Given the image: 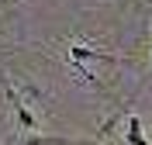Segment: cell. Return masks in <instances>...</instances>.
I'll return each instance as SVG.
<instances>
[{
    "label": "cell",
    "instance_id": "cell-4",
    "mask_svg": "<svg viewBox=\"0 0 152 145\" xmlns=\"http://www.w3.org/2000/svg\"><path fill=\"white\" fill-rule=\"evenodd\" d=\"M18 145H80V142H69V138H21Z\"/></svg>",
    "mask_w": 152,
    "mask_h": 145
},
{
    "label": "cell",
    "instance_id": "cell-1",
    "mask_svg": "<svg viewBox=\"0 0 152 145\" xmlns=\"http://www.w3.org/2000/svg\"><path fill=\"white\" fill-rule=\"evenodd\" d=\"M69 59L73 62H121V55H111V52H97V48H86V45H69Z\"/></svg>",
    "mask_w": 152,
    "mask_h": 145
},
{
    "label": "cell",
    "instance_id": "cell-2",
    "mask_svg": "<svg viewBox=\"0 0 152 145\" xmlns=\"http://www.w3.org/2000/svg\"><path fill=\"white\" fill-rule=\"evenodd\" d=\"M124 142H128V145H149V142H145V135H142V121H138V114H132V117H128Z\"/></svg>",
    "mask_w": 152,
    "mask_h": 145
},
{
    "label": "cell",
    "instance_id": "cell-5",
    "mask_svg": "<svg viewBox=\"0 0 152 145\" xmlns=\"http://www.w3.org/2000/svg\"><path fill=\"white\" fill-rule=\"evenodd\" d=\"M114 125H118V117H107V121H104V128H100V131H104V135H111V131H114Z\"/></svg>",
    "mask_w": 152,
    "mask_h": 145
},
{
    "label": "cell",
    "instance_id": "cell-3",
    "mask_svg": "<svg viewBox=\"0 0 152 145\" xmlns=\"http://www.w3.org/2000/svg\"><path fill=\"white\" fill-rule=\"evenodd\" d=\"M14 111H18V121H21V128H24V131H31V128H38V121H35V114L28 111V104L14 107Z\"/></svg>",
    "mask_w": 152,
    "mask_h": 145
}]
</instances>
